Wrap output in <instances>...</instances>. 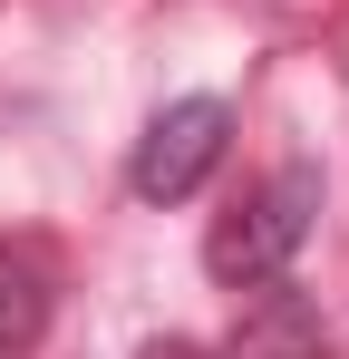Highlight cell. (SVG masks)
Instances as JSON below:
<instances>
[{"label": "cell", "mask_w": 349, "mask_h": 359, "mask_svg": "<svg viewBox=\"0 0 349 359\" xmlns=\"http://www.w3.org/2000/svg\"><path fill=\"white\" fill-rule=\"evenodd\" d=\"M49 340V262L29 243H0V359H29Z\"/></svg>", "instance_id": "obj_3"}, {"label": "cell", "mask_w": 349, "mask_h": 359, "mask_svg": "<svg viewBox=\"0 0 349 359\" xmlns=\"http://www.w3.org/2000/svg\"><path fill=\"white\" fill-rule=\"evenodd\" d=\"M224 146H233V107L224 97H174V107H156V126L136 136L126 184H136L146 204H184V194H204V175L224 165Z\"/></svg>", "instance_id": "obj_2"}, {"label": "cell", "mask_w": 349, "mask_h": 359, "mask_svg": "<svg viewBox=\"0 0 349 359\" xmlns=\"http://www.w3.org/2000/svg\"><path fill=\"white\" fill-rule=\"evenodd\" d=\"M146 359H204L194 340H146Z\"/></svg>", "instance_id": "obj_5"}, {"label": "cell", "mask_w": 349, "mask_h": 359, "mask_svg": "<svg viewBox=\"0 0 349 359\" xmlns=\"http://www.w3.org/2000/svg\"><path fill=\"white\" fill-rule=\"evenodd\" d=\"M242 359H320V350H310V340H301V320H291L282 350H272V340H242Z\"/></svg>", "instance_id": "obj_4"}, {"label": "cell", "mask_w": 349, "mask_h": 359, "mask_svg": "<svg viewBox=\"0 0 349 359\" xmlns=\"http://www.w3.org/2000/svg\"><path fill=\"white\" fill-rule=\"evenodd\" d=\"M310 224H320V165H282L272 184H252L224 224H214L204 272L233 282V292H272V282L291 272V252L310 243Z\"/></svg>", "instance_id": "obj_1"}]
</instances>
